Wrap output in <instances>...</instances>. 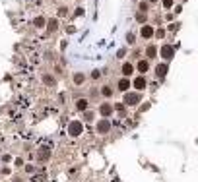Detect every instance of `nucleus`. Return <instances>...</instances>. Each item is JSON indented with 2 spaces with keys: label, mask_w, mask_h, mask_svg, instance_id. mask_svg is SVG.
<instances>
[{
  "label": "nucleus",
  "mask_w": 198,
  "mask_h": 182,
  "mask_svg": "<svg viewBox=\"0 0 198 182\" xmlns=\"http://www.w3.org/2000/svg\"><path fill=\"white\" fill-rule=\"evenodd\" d=\"M82 132H84V122L82 120H72L68 124V136L78 138V136H82Z\"/></svg>",
  "instance_id": "1"
},
{
  "label": "nucleus",
  "mask_w": 198,
  "mask_h": 182,
  "mask_svg": "<svg viewBox=\"0 0 198 182\" xmlns=\"http://www.w3.org/2000/svg\"><path fill=\"white\" fill-rule=\"evenodd\" d=\"M140 101H142V95L140 93H125V101L122 103L128 105V107H136Z\"/></svg>",
  "instance_id": "2"
},
{
  "label": "nucleus",
  "mask_w": 198,
  "mask_h": 182,
  "mask_svg": "<svg viewBox=\"0 0 198 182\" xmlns=\"http://www.w3.org/2000/svg\"><path fill=\"white\" fill-rule=\"evenodd\" d=\"M95 130H97V134H101V136L109 134V130H111V122H109V118H101V120L95 124Z\"/></svg>",
  "instance_id": "3"
},
{
  "label": "nucleus",
  "mask_w": 198,
  "mask_h": 182,
  "mask_svg": "<svg viewBox=\"0 0 198 182\" xmlns=\"http://www.w3.org/2000/svg\"><path fill=\"white\" fill-rule=\"evenodd\" d=\"M113 112H115V107H113L111 103H101L99 105V114H101L103 118H109Z\"/></svg>",
  "instance_id": "4"
},
{
  "label": "nucleus",
  "mask_w": 198,
  "mask_h": 182,
  "mask_svg": "<svg viewBox=\"0 0 198 182\" xmlns=\"http://www.w3.org/2000/svg\"><path fill=\"white\" fill-rule=\"evenodd\" d=\"M146 85H148V79L144 78V76L134 78V81H132V87L136 89V91H142V89H146Z\"/></svg>",
  "instance_id": "5"
},
{
  "label": "nucleus",
  "mask_w": 198,
  "mask_h": 182,
  "mask_svg": "<svg viewBox=\"0 0 198 182\" xmlns=\"http://www.w3.org/2000/svg\"><path fill=\"white\" fill-rule=\"evenodd\" d=\"M130 79L128 78H120L119 81H117V87H119V91L120 93H128V89H130Z\"/></svg>",
  "instance_id": "6"
},
{
  "label": "nucleus",
  "mask_w": 198,
  "mask_h": 182,
  "mask_svg": "<svg viewBox=\"0 0 198 182\" xmlns=\"http://www.w3.org/2000/svg\"><path fill=\"white\" fill-rule=\"evenodd\" d=\"M159 52H161V58H165V60H171V58H173V54H175V49L171 47V45H163Z\"/></svg>",
  "instance_id": "7"
},
{
  "label": "nucleus",
  "mask_w": 198,
  "mask_h": 182,
  "mask_svg": "<svg viewBox=\"0 0 198 182\" xmlns=\"http://www.w3.org/2000/svg\"><path fill=\"white\" fill-rule=\"evenodd\" d=\"M140 35H142L144 39H152L153 35H156V31H153L152 25H146V24H144V25H142V29H140Z\"/></svg>",
  "instance_id": "8"
},
{
  "label": "nucleus",
  "mask_w": 198,
  "mask_h": 182,
  "mask_svg": "<svg viewBox=\"0 0 198 182\" xmlns=\"http://www.w3.org/2000/svg\"><path fill=\"white\" fill-rule=\"evenodd\" d=\"M72 81H74V85H84L86 84V74H82V72H76V74L72 76Z\"/></svg>",
  "instance_id": "9"
},
{
  "label": "nucleus",
  "mask_w": 198,
  "mask_h": 182,
  "mask_svg": "<svg viewBox=\"0 0 198 182\" xmlns=\"http://www.w3.org/2000/svg\"><path fill=\"white\" fill-rule=\"evenodd\" d=\"M120 72H122V78H130V74H134V66L130 64V62H125L122 68H120Z\"/></svg>",
  "instance_id": "10"
},
{
  "label": "nucleus",
  "mask_w": 198,
  "mask_h": 182,
  "mask_svg": "<svg viewBox=\"0 0 198 182\" xmlns=\"http://www.w3.org/2000/svg\"><path fill=\"white\" fill-rule=\"evenodd\" d=\"M167 70H169V68H167V64H157L156 66V76L159 79H163L167 76Z\"/></svg>",
  "instance_id": "11"
},
{
  "label": "nucleus",
  "mask_w": 198,
  "mask_h": 182,
  "mask_svg": "<svg viewBox=\"0 0 198 182\" xmlns=\"http://www.w3.org/2000/svg\"><path fill=\"white\" fill-rule=\"evenodd\" d=\"M88 107H89V99H78V101H76V108H78L80 112H86Z\"/></svg>",
  "instance_id": "12"
},
{
  "label": "nucleus",
  "mask_w": 198,
  "mask_h": 182,
  "mask_svg": "<svg viewBox=\"0 0 198 182\" xmlns=\"http://www.w3.org/2000/svg\"><path fill=\"white\" fill-rule=\"evenodd\" d=\"M148 70H150V62H148L146 58H142V60L138 62V72L140 74H146Z\"/></svg>",
  "instance_id": "13"
},
{
  "label": "nucleus",
  "mask_w": 198,
  "mask_h": 182,
  "mask_svg": "<svg viewBox=\"0 0 198 182\" xmlns=\"http://www.w3.org/2000/svg\"><path fill=\"white\" fill-rule=\"evenodd\" d=\"M99 93H101L105 99H109V97H113V87H111V85H103Z\"/></svg>",
  "instance_id": "14"
},
{
  "label": "nucleus",
  "mask_w": 198,
  "mask_h": 182,
  "mask_svg": "<svg viewBox=\"0 0 198 182\" xmlns=\"http://www.w3.org/2000/svg\"><path fill=\"white\" fill-rule=\"evenodd\" d=\"M47 29L51 33H55L56 29H58V19H49V21H47Z\"/></svg>",
  "instance_id": "15"
},
{
  "label": "nucleus",
  "mask_w": 198,
  "mask_h": 182,
  "mask_svg": "<svg viewBox=\"0 0 198 182\" xmlns=\"http://www.w3.org/2000/svg\"><path fill=\"white\" fill-rule=\"evenodd\" d=\"M146 56H148V58H156V56H157V49L153 47V45H150V47L146 49Z\"/></svg>",
  "instance_id": "16"
},
{
  "label": "nucleus",
  "mask_w": 198,
  "mask_h": 182,
  "mask_svg": "<svg viewBox=\"0 0 198 182\" xmlns=\"http://www.w3.org/2000/svg\"><path fill=\"white\" fill-rule=\"evenodd\" d=\"M134 19H136L138 24H146V19H148V14H146V12H138V14L134 16Z\"/></svg>",
  "instance_id": "17"
},
{
  "label": "nucleus",
  "mask_w": 198,
  "mask_h": 182,
  "mask_svg": "<svg viewBox=\"0 0 198 182\" xmlns=\"http://www.w3.org/2000/svg\"><path fill=\"white\" fill-rule=\"evenodd\" d=\"M43 81H45V85H55V78L51 74H43Z\"/></svg>",
  "instance_id": "18"
},
{
  "label": "nucleus",
  "mask_w": 198,
  "mask_h": 182,
  "mask_svg": "<svg viewBox=\"0 0 198 182\" xmlns=\"http://www.w3.org/2000/svg\"><path fill=\"white\" fill-rule=\"evenodd\" d=\"M93 116H95V114H93L91 111H86V112H84V122H91Z\"/></svg>",
  "instance_id": "19"
},
{
  "label": "nucleus",
  "mask_w": 198,
  "mask_h": 182,
  "mask_svg": "<svg viewBox=\"0 0 198 182\" xmlns=\"http://www.w3.org/2000/svg\"><path fill=\"white\" fill-rule=\"evenodd\" d=\"M148 8H150V2H148V0L138 4V10H140V12H146V14H148Z\"/></svg>",
  "instance_id": "20"
},
{
  "label": "nucleus",
  "mask_w": 198,
  "mask_h": 182,
  "mask_svg": "<svg viewBox=\"0 0 198 182\" xmlns=\"http://www.w3.org/2000/svg\"><path fill=\"white\" fill-rule=\"evenodd\" d=\"M33 24H35V27H45L47 21H45L43 18H35V21H33Z\"/></svg>",
  "instance_id": "21"
},
{
  "label": "nucleus",
  "mask_w": 198,
  "mask_h": 182,
  "mask_svg": "<svg viewBox=\"0 0 198 182\" xmlns=\"http://www.w3.org/2000/svg\"><path fill=\"white\" fill-rule=\"evenodd\" d=\"M49 149H41V155H39V161H47V159H49Z\"/></svg>",
  "instance_id": "22"
},
{
  "label": "nucleus",
  "mask_w": 198,
  "mask_h": 182,
  "mask_svg": "<svg viewBox=\"0 0 198 182\" xmlns=\"http://www.w3.org/2000/svg\"><path fill=\"white\" fill-rule=\"evenodd\" d=\"M126 56V49H119L117 51V58H125Z\"/></svg>",
  "instance_id": "23"
},
{
  "label": "nucleus",
  "mask_w": 198,
  "mask_h": 182,
  "mask_svg": "<svg viewBox=\"0 0 198 182\" xmlns=\"http://www.w3.org/2000/svg\"><path fill=\"white\" fill-rule=\"evenodd\" d=\"M113 107H115V111H120V112L125 111V103H115Z\"/></svg>",
  "instance_id": "24"
},
{
  "label": "nucleus",
  "mask_w": 198,
  "mask_h": 182,
  "mask_svg": "<svg viewBox=\"0 0 198 182\" xmlns=\"http://www.w3.org/2000/svg\"><path fill=\"white\" fill-rule=\"evenodd\" d=\"M156 37L157 39H163V37H165V31H163V29H157V31H156Z\"/></svg>",
  "instance_id": "25"
},
{
  "label": "nucleus",
  "mask_w": 198,
  "mask_h": 182,
  "mask_svg": "<svg viewBox=\"0 0 198 182\" xmlns=\"http://www.w3.org/2000/svg\"><path fill=\"white\" fill-rule=\"evenodd\" d=\"M126 41H128L130 45H134V41H136V37H134L132 33H128V35H126Z\"/></svg>",
  "instance_id": "26"
},
{
  "label": "nucleus",
  "mask_w": 198,
  "mask_h": 182,
  "mask_svg": "<svg viewBox=\"0 0 198 182\" xmlns=\"http://www.w3.org/2000/svg\"><path fill=\"white\" fill-rule=\"evenodd\" d=\"M91 78H93V79L101 78V72H99V70H93V72H91Z\"/></svg>",
  "instance_id": "27"
},
{
  "label": "nucleus",
  "mask_w": 198,
  "mask_h": 182,
  "mask_svg": "<svg viewBox=\"0 0 198 182\" xmlns=\"http://www.w3.org/2000/svg\"><path fill=\"white\" fill-rule=\"evenodd\" d=\"M173 2H175V0H163V6H165V8H171Z\"/></svg>",
  "instance_id": "28"
},
{
  "label": "nucleus",
  "mask_w": 198,
  "mask_h": 182,
  "mask_svg": "<svg viewBox=\"0 0 198 182\" xmlns=\"http://www.w3.org/2000/svg\"><path fill=\"white\" fill-rule=\"evenodd\" d=\"M58 16H68V8H60L58 10Z\"/></svg>",
  "instance_id": "29"
},
{
  "label": "nucleus",
  "mask_w": 198,
  "mask_h": 182,
  "mask_svg": "<svg viewBox=\"0 0 198 182\" xmlns=\"http://www.w3.org/2000/svg\"><path fill=\"white\" fill-rule=\"evenodd\" d=\"M84 14V8H76V12H74V16H82Z\"/></svg>",
  "instance_id": "30"
},
{
  "label": "nucleus",
  "mask_w": 198,
  "mask_h": 182,
  "mask_svg": "<svg viewBox=\"0 0 198 182\" xmlns=\"http://www.w3.org/2000/svg\"><path fill=\"white\" fill-rule=\"evenodd\" d=\"M169 29H171V31H177V29H179V24H171Z\"/></svg>",
  "instance_id": "31"
},
{
  "label": "nucleus",
  "mask_w": 198,
  "mask_h": 182,
  "mask_svg": "<svg viewBox=\"0 0 198 182\" xmlns=\"http://www.w3.org/2000/svg\"><path fill=\"white\" fill-rule=\"evenodd\" d=\"M25 171H27V173H33V171H35V167H33V165H27V167H25Z\"/></svg>",
  "instance_id": "32"
},
{
  "label": "nucleus",
  "mask_w": 198,
  "mask_h": 182,
  "mask_svg": "<svg viewBox=\"0 0 198 182\" xmlns=\"http://www.w3.org/2000/svg\"><path fill=\"white\" fill-rule=\"evenodd\" d=\"M16 167H23V161H22V159H16Z\"/></svg>",
  "instance_id": "33"
},
{
  "label": "nucleus",
  "mask_w": 198,
  "mask_h": 182,
  "mask_svg": "<svg viewBox=\"0 0 198 182\" xmlns=\"http://www.w3.org/2000/svg\"><path fill=\"white\" fill-rule=\"evenodd\" d=\"M66 31H68V33H74V31H76V27H74V25H70V27H66Z\"/></svg>",
  "instance_id": "34"
},
{
  "label": "nucleus",
  "mask_w": 198,
  "mask_h": 182,
  "mask_svg": "<svg viewBox=\"0 0 198 182\" xmlns=\"http://www.w3.org/2000/svg\"><path fill=\"white\" fill-rule=\"evenodd\" d=\"M148 2H157V0H148Z\"/></svg>",
  "instance_id": "35"
},
{
  "label": "nucleus",
  "mask_w": 198,
  "mask_h": 182,
  "mask_svg": "<svg viewBox=\"0 0 198 182\" xmlns=\"http://www.w3.org/2000/svg\"><path fill=\"white\" fill-rule=\"evenodd\" d=\"M134 2H136V0H134Z\"/></svg>",
  "instance_id": "36"
}]
</instances>
